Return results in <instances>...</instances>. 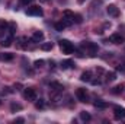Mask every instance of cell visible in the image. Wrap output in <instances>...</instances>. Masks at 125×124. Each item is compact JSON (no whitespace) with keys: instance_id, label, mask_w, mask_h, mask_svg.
Returning <instances> with one entry per match:
<instances>
[{"instance_id":"d6a6232c","label":"cell","mask_w":125,"mask_h":124,"mask_svg":"<svg viewBox=\"0 0 125 124\" xmlns=\"http://www.w3.org/2000/svg\"><path fill=\"white\" fill-rule=\"evenodd\" d=\"M58 1H60V3H62V1H64V3H65V1H67V0H58Z\"/></svg>"},{"instance_id":"e575fe53","label":"cell","mask_w":125,"mask_h":124,"mask_svg":"<svg viewBox=\"0 0 125 124\" xmlns=\"http://www.w3.org/2000/svg\"><path fill=\"white\" fill-rule=\"evenodd\" d=\"M0 105H1V102H0Z\"/></svg>"},{"instance_id":"7a4b0ae2","label":"cell","mask_w":125,"mask_h":124,"mask_svg":"<svg viewBox=\"0 0 125 124\" xmlns=\"http://www.w3.org/2000/svg\"><path fill=\"white\" fill-rule=\"evenodd\" d=\"M58 45H60V50H61L64 54H71V53L74 51V45H73L68 39H61V41L58 42Z\"/></svg>"},{"instance_id":"4316f807","label":"cell","mask_w":125,"mask_h":124,"mask_svg":"<svg viewBox=\"0 0 125 124\" xmlns=\"http://www.w3.org/2000/svg\"><path fill=\"white\" fill-rule=\"evenodd\" d=\"M6 28H9L7 21L6 19H0V29H6Z\"/></svg>"},{"instance_id":"8992f818","label":"cell","mask_w":125,"mask_h":124,"mask_svg":"<svg viewBox=\"0 0 125 124\" xmlns=\"http://www.w3.org/2000/svg\"><path fill=\"white\" fill-rule=\"evenodd\" d=\"M76 96H77V99L80 102H87V92H86L84 88H79L76 91Z\"/></svg>"},{"instance_id":"f1b7e54d","label":"cell","mask_w":125,"mask_h":124,"mask_svg":"<svg viewBox=\"0 0 125 124\" xmlns=\"http://www.w3.org/2000/svg\"><path fill=\"white\" fill-rule=\"evenodd\" d=\"M44 60H35V63H33V66H35V67H36V69H39V67H42V66H44Z\"/></svg>"},{"instance_id":"4fadbf2b","label":"cell","mask_w":125,"mask_h":124,"mask_svg":"<svg viewBox=\"0 0 125 124\" xmlns=\"http://www.w3.org/2000/svg\"><path fill=\"white\" fill-rule=\"evenodd\" d=\"M93 105H94V108H97V110H105V108H108V102H105V101H102V99H96Z\"/></svg>"},{"instance_id":"2e32d148","label":"cell","mask_w":125,"mask_h":124,"mask_svg":"<svg viewBox=\"0 0 125 124\" xmlns=\"http://www.w3.org/2000/svg\"><path fill=\"white\" fill-rule=\"evenodd\" d=\"M13 57H15V56H13L12 53H1V54H0V60H1V62H12Z\"/></svg>"},{"instance_id":"603a6c76","label":"cell","mask_w":125,"mask_h":124,"mask_svg":"<svg viewBox=\"0 0 125 124\" xmlns=\"http://www.w3.org/2000/svg\"><path fill=\"white\" fill-rule=\"evenodd\" d=\"M61 22L65 25V28H67V26H71V25L74 24V21H73V19H70V18H64V16H62Z\"/></svg>"},{"instance_id":"9c48e42d","label":"cell","mask_w":125,"mask_h":124,"mask_svg":"<svg viewBox=\"0 0 125 124\" xmlns=\"http://www.w3.org/2000/svg\"><path fill=\"white\" fill-rule=\"evenodd\" d=\"M32 42H42L44 41V32L42 31H35L31 37Z\"/></svg>"},{"instance_id":"6da1fadb","label":"cell","mask_w":125,"mask_h":124,"mask_svg":"<svg viewBox=\"0 0 125 124\" xmlns=\"http://www.w3.org/2000/svg\"><path fill=\"white\" fill-rule=\"evenodd\" d=\"M80 48H82L86 54H89L90 57H94V56L97 54V51H99L97 44H94V42H92V41H82Z\"/></svg>"},{"instance_id":"7402d4cb","label":"cell","mask_w":125,"mask_h":124,"mask_svg":"<svg viewBox=\"0 0 125 124\" xmlns=\"http://www.w3.org/2000/svg\"><path fill=\"white\" fill-rule=\"evenodd\" d=\"M62 16H64V18H70V19L74 21V12H71L70 9H65V10L62 12Z\"/></svg>"},{"instance_id":"44dd1931","label":"cell","mask_w":125,"mask_h":124,"mask_svg":"<svg viewBox=\"0 0 125 124\" xmlns=\"http://www.w3.org/2000/svg\"><path fill=\"white\" fill-rule=\"evenodd\" d=\"M80 118H82V121H90V120H92L90 114L86 112V111H82V112H80Z\"/></svg>"},{"instance_id":"ac0fdd59","label":"cell","mask_w":125,"mask_h":124,"mask_svg":"<svg viewBox=\"0 0 125 124\" xmlns=\"http://www.w3.org/2000/svg\"><path fill=\"white\" fill-rule=\"evenodd\" d=\"M52 47H54V42H42L41 44V50H44V51H50V50H52Z\"/></svg>"},{"instance_id":"ba28073f","label":"cell","mask_w":125,"mask_h":124,"mask_svg":"<svg viewBox=\"0 0 125 124\" xmlns=\"http://www.w3.org/2000/svg\"><path fill=\"white\" fill-rule=\"evenodd\" d=\"M106 12H108V15L112 16V18H118V16H119V9H118L115 4H109V6L106 7Z\"/></svg>"},{"instance_id":"52a82bcc","label":"cell","mask_w":125,"mask_h":124,"mask_svg":"<svg viewBox=\"0 0 125 124\" xmlns=\"http://www.w3.org/2000/svg\"><path fill=\"white\" fill-rule=\"evenodd\" d=\"M109 41L112 44H122V42H125V37L121 35V34H112L109 37Z\"/></svg>"},{"instance_id":"f546056e","label":"cell","mask_w":125,"mask_h":124,"mask_svg":"<svg viewBox=\"0 0 125 124\" xmlns=\"http://www.w3.org/2000/svg\"><path fill=\"white\" fill-rule=\"evenodd\" d=\"M21 3H22L23 6H28V4H31V3H33V0H21Z\"/></svg>"},{"instance_id":"ffe728a7","label":"cell","mask_w":125,"mask_h":124,"mask_svg":"<svg viewBox=\"0 0 125 124\" xmlns=\"http://www.w3.org/2000/svg\"><path fill=\"white\" fill-rule=\"evenodd\" d=\"M35 108H36V110L45 108V101H44V99H36V101H35Z\"/></svg>"},{"instance_id":"4dcf8cb0","label":"cell","mask_w":125,"mask_h":124,"mask_svg":"<svg viewBox=\"0 0 125 124\" xmlns=\"http://www.w3.org/2000/svg\"><path fill=\"white\" fill-rule=\"evenodd\" d=\"M13 123L16 124V123H25V120H23V118H15V121H13Z\"/></svg>"},{"instance_id":"836d02e7","label":"cell","mask_w":125,"mask_h":124,"mask_svg":"<svg viewBox=\"0 0 125 124\" xmlns=\"http://www.w3.org/2000/svg\"><path fill=\"white\" fill-rule=\"evenodd\" d=\"M39 1H42V3H45V1H48V0H39Z\"/></svg>"},{"instance_id":"5bb4252c","label":"cell","mask_w":125,"mask_h":124,"mask_svg":"<svg viewBox=\"0 0 125 124\" xmlns=\"http://www.w3.org/2000/svg\"><path fill=\"white\" fill-rule=\"evenodd\" d=\"M60 66H61L62 70H65V69H71V67H74L76 64H74V62H73V60H70V59H68V60H64V62H61V64H60Z\"/></svg>"},{"instance_id":"9a60e30c","label":"cell","mask_w":125,"mask_h":124,"mask_svg":"<svg viewBox=\"0 0 125 124\" xmlns=\"http://www.w3.org/2000/svg\"><path fill=\"white\" fill-rule=\"evenodd\" d=\"M12 42H13V38H12V35H9V37H6V38H3V39H1L0 45H1V47H10V45H12Z\"/></svg>"},{"instance_id":"5b68a950","label":"cell","mask_w":125,"mask_h":124,"mask_svg":"<svg viewBox=\"0 0 125 124\" xmlns=\"http://www.w3.org/2000/svg\"><path fill=\"white\" fill-rule=\"evenodd\" d=\"M23 96L28 101H36V91L33 88H26L25 92H23Z\"/></svg>"},{"instance_id":"7c38bea8","label":"cell","mask_w":125,"mask_h":124,"mask_svg":"<svg viewBox=\"0 0 125 124\" xmlns=\"http://www.w3.org/2000/svg\"><path fill=\"white\" fill-rule=\"evenodd\" d=\"M80 80H82V82H90V80H92V72H90V70L83 72L82 76H80Z\"/></svg>"},{"instance_id":"8fae6325","label":"cell","mask_w":125,"mask_h":124,"mask_svg":"<svg viewBox=\"0 0 125 124\" xmlns=\"http://www.w3.org/2000/svg\"><path fill=\"white\" fill-rule=\"evenodd\" d=\"M50 89H51L52 92L61 93L62 91H64V86H62L61 83H58V82H51V83H50Z\"/></svg>"},{"instance_id":"cb8c5ba5","label":"cell","mask_w":125,"mask_h":124,"mask_svg":"<svg viewBox=\"0 0 125 124\" xmlns=\"http://www.w3.org/2000/svg\"><path fill=\"white\" fill-rule=\"evenodd\" d=\"M10 110H12V112H16V111H21L22 110V105L21 104H10Z\"/></svg>"},{"instance_id":"277c9868","label":"cell","mask_w":125,"mask_h":124,"mask_svg":"<svg viewBox=\"0 0 125 124\" xmlns=\"http://www.w3.org/2000/svg\"><path fill=\"white\" fill-rule=\"evenodd\" d=\"M114 114H115L116 120H122V118H125V108L119 107V105H115L114 107Z\"/></svg>"},{"instance_id":"83f0119b","label":"cell","mask_w":125,"mask_h":124,"mask_svg":"<svg viewBox=\"0 0 125 124\" xmlns=\"http://www.w3.org/2000/svg\"><path fill=\"white\" fill-rule=\"evenodd\" d=\"M9 31H10V35L15 34V31H16V24H15V22H10V24H9Z\"/></svg>"},{"instance_id":"d4e9b609","label":"cell","mask_w":125,"mask_h":124,"mask_svg":"<svg viewBox=\"0 0 125 124\" xmlns=\"http://www.w3.org/2000/svg\"><path fill=\"white\" fill-rule=\"evenodd\" d=\"M54 26H55V31H58V32L64 31V28H65V25H64V24H62L61 21H60V22H57V24H55V25H54Z\"/></svg>"},{"instance_id":"d6986e66","label":"cell","mask_w":125,"mask_h":124,"mask_svg":"<svg viewBox=\"0 0 125 124\" xmlns=\"http://www.w3.org/2000/svg\"><path fill=\"white\" fill-rule=\"evenodd\" d=\"M115 79H116V73L115 72H108L106 73V77H105L106 82H114Z\"/></svg>"},{"instance_id":"484cf974","label":"cell","mask_w":125,"mask_h":124,"mask_svg":"<svg viewBox=\"0 0 125 124\" xmlns=\"http://www.w3.org/2000/svg\"><path fill=\"white\" fill-rule=\"evenodd\" d=\"M82 22H83V16L79 15V13H76L74 15V24H82Z\"/></svg>"},{"instance_id":"1f68e13d","label":"cell","mask_w":125,"mask_h":124,"mask_svg":"<svg viewBox=\"0 0 125 124\" xmlns=\"http://www.w3.org/2000/svg\"><path fill=\"white\" fill-rule=\"evenodd\" d=\"M84 1H86V0H77V3H79V4H82V3H84Z\"/></svg>"},{"instance_id":"3957f363","label":"cell","mask_w":125,"mask_h":124,"mask_svg":"<svg viewBox=\"0 0 125 124\" xmlns=\"http://www.w3.org/2000/svg\"><path fill=\"white\" fill-rule=\"evenodd\" d=\"M26 15H29V16H42L44 12H42V9L39 6H31V7L26 9Z\"/></svg>"},{"instance_id":"30bf717a","label":"cell","mask_w":125,"mask_h":124,"mask_svg":"<svg viewBox=\"0 0 125 124\" xmlns=\"http://www.w3.org/2000/svg\"><path fill=\"white\" fill-rule=\"evenodd\" d=\"M15 42H16V47L21 48V50L28 48V42H26V38H25V37H19V38H16Z\"/></svg>"},{"instance_id":"e0dca14e","label":"cell","mask_w":125,"mask_h":124,"mask_svg":"<svg viewBox=\"0 0 125 124\" xmlns=\"http://www.w3.org/2000/svg\"><path fill=\"white\" fill-rule=\"evenodd\" d=\"M124 89H125V85H122V83H121V85H116V86H115L111 92L114 93V95H119V93L124 92Z\"/></svg>"}]
</instances>
